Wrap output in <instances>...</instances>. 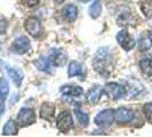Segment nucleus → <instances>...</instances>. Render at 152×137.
Returning <instances> with one entry per match:
<instances>
[{
    "label": "nucleus",
    "mask_w": 152,
    "mask_h": 137,
    "mask_svg": "<svg viewBox=\"0 0 152 137\" xmlns=\"http://www.w3.org/2000/svg\"><path fill=\"white\" fill-rule=\"evenodd\" d=\"M93 66L102 77L110 74L112 70V56L107 47H102L96 52L93 60Z\"/></svg>",
    "instance_id": "1"
},
{
    "label": "nucleus",
    "mask_w": 152,
    "mask_h": 137,
    "mask_svg": "<svg viewBox=\"0 0 152 137\" xmlns=\"http://www.w3.org/2000/svg\"><path fill=\"white\" fill-rule=\"evenodd\" d=\"M56 127L61 133L66 134L73 128V119L69 111H62L56 119Z\"/></svg>",
    "instance_id": "2"
},
{
    "label": "nucleus",
    "mask_w": 152,
    "mask_h": 137,
    "mask_svg": "<svg viewBox=\"0 0 152 137\" xmlns=\"http://www.w3.org/2000/svg\"><path fill=\"white\" fill-rule=\"evenodd\" d=\"M114 121V110L113 109H105L103 111H101L96 117H95V123L99 126V127H103V128H107L110 127Z\"/></svg>",
    "instance_id": "3"
},
{
    "label": "nucleus",
    "mask_w": 152,
    "mask_h": 137,
    "mask_svg": "<svg viewBox=\"0 0 152 137\" xmlns=\"http://www.w3.org/2000/svg\"><path fill=\"white\" fill-rule=\"evenodd\" d=\"M104 91L110 98L119 99L126 94V88L117 82H107L104 87Z\"/></svg>",
    "instance_id": "4"
},
{
    "label": "nucleus",
    "mask_w": 152,
    "mask_h": 137,
    "mask_svg": "<svg viewBox=\"0 0 152 137\" xmlns=\"http://www.w3.org/2000/svg\"><path fill=\"white\" fill-rule=\"evenodd\" d=\"M36 121L34 111L30 107H22L17 114V123L20 126H29Z\"/></svg>",
    "instance_id": "5"
},
{
    "label": "nucleus",
    "mask_w": 152,
    "mask_h": 137,
    "mask_svg": "<svg viewBox=\"0 0 152 137\" xmlns=\"http://www.w3.org/2000/svg\"><path fill=\"white\" fill-rule=\"evenodd\" d=\"M31 48V42L30 39L25 36H20L13 41V45H12V49L13 52L16 54H20V55H23V54L28 53Z\"/></svg>",
    "instance_id": "6"
},
{
    "label": "nucleus",
    "mask_w": 152,
    "mask_h": 137,
    "mask_svg": "<svg viewBox=\"0 0 152 137\" xmlns=\"http://www.w3.org/2000/svg\"><path fill=\"white\" fill-rule=\"evenodd\" d=\"M48 60L50 62L52 66H63L68 60L66 53L62 49H52L48 54Z\"/></svg>",
    "instance_id": "7"
},
{
    "label": "nucleus",
    "mask_w": 152,
    "mask_h": 137,
    "mask_svg": "<svg viewBox=\"0 0 152 137\" xmlns=\"http://www.w3.org/2000/svg\"><path fill=\"white\" fill-rule=\"evenodd\" d=\"M117 41H118V44L121 46L125 50H130V49H133L135 47V45H136L135 40L130 37L129 32L126 30V29L119 31L117 33Z\"/></svg>",
    "instance_id": "8"
},
{
    "label": "nucleus",
    "mask_w": 152,
    "mask_h": 137,
    "mask_svg": "<svg viewBox=\"0 0 152 137\" xmlns=\"http://www.w3.org/2000/svg\"><path fill=\"white\" fill-rule=\"evenodd\" d=\"M24 26H25L26 32H29V34H31L34 38L39 37L41 34V32H42L41 23H40V21L37 17H29V18H26Z\"/></svg>",
    "instance_id": "9"
},
{
    "label": "nucleus",
    "mask_w": 152,
    "mask_h": 137,
    "mask_svg": "<svg viewBox=\"0 0 152 137\" xmlns=\"http://www.w3.org/2000/svg\"><path fill=\"white\" fill-rule=\"evenodd\" d=\"M134 119V112L128 107H119L114 111V120L119 123H128Z\"/></svg>",
    "instance_id": "10"
},
{
    "label": "nucleus",
    "mask_w": 152,
    "mask_h": 137,
    "mask_svg": "<svg viewBox=\"0 0 152 137\" xmlns=\"http://www.w3.org/2000/svg\"><path fill=\"white\" fill-rule=\"evenodd\" d=\"M5 70H6V72H7L8 77L13 80V82L17 86V87H21V84H22L23 81V74L15 68H12V66H9V65H5Z\"/></svg>",
    "instance_id": "11"
},
{
    "label": "nucleus",
    "mask_w": 152,
    "mask_h": 137,
    "mask_svg": "<svg viewBox=\"0 0 152 137\" xmlns=\"http://www.w3.org/2000/svg\"><path fill=\"white\" fill-rule=\"evenodd\" d=\"M62 14L64 16V18L69 22H73L76 21L77 16H78V8L73 4H69L66 6H64L62 9Z\"/></svg>",
    "instance_id": "12"
},
{
    "label": "nucleus",
    "mask_w": 152,
    "mask_h": 137,
    "mask_svg": "<svg viewBox=\"0 0 152 137\" xmlns=\"http://www.w3.org/2000/svg\"><path fill=\"white\" fill-rule=\"evenodd\" d=\"M63 95H65V96H71V97H79V96H81L83 95V93H84V89L81 88V87H79V86H63L61 87V89H60Z\"/></svg>",
    "instance_id": "13"
},
{
    "label": "nucleus",
    "mask_w": 152,
    "mask_h": 137,
    "mask_svg": "<svg viewBox=\"0 0 152 137\" xmlns=\"http://www.w3.org/2000/svg\"><path fill=\"white\" fill-rule=\"evenodd\" d=\"M54 112H55V106L50 103H44L40 109V117L47 121H52L54 118Z\"/></svg>",
    "instance_id": "14"
},
{
    "label": "nucleus",
    "mask_w": 152,
    "mask_h": 137,
    "mask_svg": "<svg viewBox=\"0 0 152 137\" xmlns=\"http://www.w3.org/2000/svg\"><path fill=\"white\" fill-rule=\"evenodd\" d=\"M102 93H103L102 87L101 86H95V87H93L91 89L87 91L86 97L91 104H96L99 101V98H101V96H102Z\"/></svg>",
    "instance_id": "15"
},
{
    "label": "nucleus",
    "mask_w": 152,
    "mask_h": 137,
    "mask_svg": "<svg viewBox=\"0 0 152 137\" xmlns=\"http://www.w3.org/2000/svg\"><path fill=\"white\" fill-rule=\"evenodd\" d=\"M138 47H140V50H142V52L148 50L152 47V37L149 33V31L141 34V37L138 39Z\"/></svg>",
    "instance_id": "16"
},
{
    "label": "nucleus",
    "mask_w": 152,
    "mask_h": 137,
    "mask_svg": "<svg viewBox=\"0 0 152 137\" xmlns=\"http://www.w3.org/2000/svg\"><path fill=\"white\" fill-rule=\"evenodd\" d=\"M140 68L142 72L149 77H152V56H144L140 61Z\"/></svg>",
    "instance_id": "17"
},
{
    "label": "nucleus",
    "mask_w": 152,
    "mask_h": 137,
    "mask_svg": "<svg viewBox=\"0 0 152 137\" xmlns=\"http://www.w3.org/2000/svg\"><path fill=\"white\" fill-rule=\"evenodd\" d=\"M34 64H36V66H37V68H38L39 71H44V72L50 73L52 64H50V62H49L47 56H41V57H39L38 60L34 62Z\"/></svg>",
    "instance_id": "18"
},
{
    "label": "nucleus",
    "mask_w": 152,
    "mask_h": 137,
    "mask_svg": "<svg viewBox=\"0 0 152 137\" xmlns=\"http://www.w3.org/2000/svg\"><path fill=\"white\" fill-rule=\"evenodd\" d=\"M83 72H84V70H83V65L80 63L76 61L70 62L68 68V76L70 78L76 76H83Z\"/></svg>",
    "instance_id": "19"
},
{
    "label": "nucleus",
    "mask_w": 152,
    "mask_h": 137,
    "mask_svg": "<svg viewBox=\"0 0 152 137\" xmlns=\"http://www.w3.org/2000/svg\"><path fill=\"white\" fill-rule=\"evenodd\" d=\"M18 131L17 125L14 120H8L6 125L4 126V130H2V135H16Z\"/></svg>",
    "instance_id": "20"
},
{
    "label": "nucleus",
    "mask_w": 152,
    "mask_h": 137,
    "mask_svg": "<svg viewBox=\"0 0 152 137\" xmlns=\"http://www.w3.org/2000/svg\"><path fill=\"white\" fill-rule=\"evenodd\" d=\"M102 13V4L101 0H95L89 7V15L91 18H97Z\"/></svg>",
    "instance_id": "21"
},
{
    "label": "nucleus",
    "mask_w": 152,
    "mask_h": 137,
    "mask_svg": "<svg viewBox=\"0 0 152 137\" xmlns=\"http://www.w3.org/2000/svg\"><path fill=\"white\" fill-rule=\"evenodd\" d=\"M75 113H76L77 119L79 120V122L81 123V126H83V127L88 126V123H89V117H88V114L85 113L84 111H81V110H80V109H78V107L75 109Z\"/></svg>",
    "instance_id": "22"
},
{
    "label": "nucleus",
    "mask_w": 152,
    "mask_h": 137,
    "mask_svg": "<svg viewBox=\"0 0 152 137\" xmlns=\"http://www.w3.org/2000/svg\"><path fill=\"white\" fill-rule=\"evenodd\" d=\"M8 93H9V84L5 78H1V80H0V95L6 97Z\"/></svg>",
    "instance_id": "23"
},
{
    "label": "nucleus",
    "mask_w": 152,
    "mask_h": 137,
    "mask_svg": "<svg viewBox=\"0 0 152 137\" xmlns=\"http://www.w3.org/2000/svg\"><path fill=\"white\" fill-rule=\"evenodd\" d=\"M143 112L145 114V118L146 120L152 123V102L151 103H146L143 106Z\"/></svg>",
    "instance_id": "24"
},
{
    "label": "nucleus",
    "mask_w": 152,
    "mask_h": 137,
    "mask_svg": "<svg viewBox=\"0 0 152 137\" xmlns=\"http://www.w3.org/2000/svg\"><path fill=\"white\" fill-rule=\"evenodd\" d=\"M39 0H23V4L26 5L28 7H33L36 5H38Z\"/></svg>",
    "instance_id": "25"
},
{
    "label": "nucleus",
    "mask_w": 152,
    "mask_h": 137,
    "mask_svg": "<svg viewBox=\"0 0 152 137\" xmlns=\"http://www.w3.org/2000/svg\"><path fill=\"white\" fill-rule=\"evenodd\" d=\"M4 111H5V97L0 95V118L4 113Z\"/></svg>",
    "instance_id": "26"
},
{
    "label": "nucleus",
    "mask_w": 152,
    "mask_h": 137,
    "mask_svg": "<svg viewBox=\"0 0 152 137\" xmlns=\"http://www.w3.org/2000/svg\"><path fill=\"white\" fill-rule=\"evenodd\" d=\"M55 2H57V4H61V2H63V1H65V0H54Z\"/></svg>",
    "instance_id": "27"
},
{
    "label": "nucleus",
    "mask_w": 152,
    "mask_h": 137,
    "mask_svg": "<svg viewBox=\"0 0 152 137\" xmlns=\"http://www.w3.org/2000/svg\"><path fill=\"white\" fill-rule=\"evenodd\" d=\"M81 2H88V1H91V0H80Z\"/></svg>",
    "instance_id": "28"
}]
</instances>
